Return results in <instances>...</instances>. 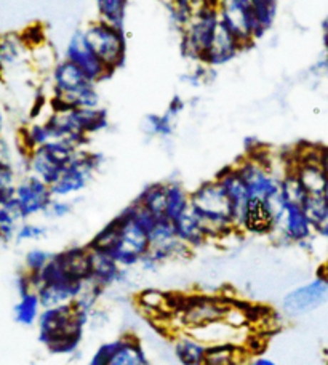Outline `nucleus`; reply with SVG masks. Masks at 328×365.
<instances>
[{
	"mask_svg": "<svg viewBox=\"0 0 328 365\" xmlns=\"http://www.w3.org/2000/svg\"><path fill=\"white\" fill-rule=\"evenodd\" d=\"M162 2H163V4H165V5H167V4H170V2H173V0H162Z\"/></svg>",
	"mask_w": 328,
	"mask_h": 365,
	"instance_id": "3c124183",
	"label": "nucleus"
},
{
	"mask_svg": "<svg viewBox=\"0 0 328 365\" xmlns=\"http://www.w3.org/2000/svg\"><path fill=\"white\" fill-rule=\"evenodd\" d=\"M114 348H116V340L103 343L101 346L95 351V354L91 356L88 365H108L109 356L114 351Z\"/></svg>",
	"mask_w": 328,
	"mask_h": 365,
	"instance_id": "a19ab883",
	"label": "nucleus"
},
{
	"mask_svg": "<svg viewBox=\"0 0 328 365\" xmlns=\"http://www.w3.org/2000/svg\"><path fill=\"white\" fill-rule=\"evenodd\" d=\"M229 304L231 299L225 297L193 293V295H185L180 309L170 317L180 324V331H191L222 321Z\"/></svg>",
	"mask_w": 328,
	"mask_h": 365,
	"instance_id": "39448f33",
	"label": "nucleus"
},
{
	"mask_svg": "<svg viewBox=\"0 0 328 365\" xmlns=\"http://www.w3.org/2000/svg\"><path fill=\"white\" fill-rule=\"evenodd\" d=\"M248 365H277L272 359H269L266 356H253Z\"/></svg>",
	"mask_w": 328,
	"mask_h": 365,
	"instance_id": "c03bdc74",
	"label": "nucleus"
},
{
	"mask_svg": "<svg viewBox=\"0 0 328 365\" xmlns=\"http://www.w3.org/2000/svg\"><path fill=\"white\" fill-rule=\"evenodd\" d=\"M253 354L245 344L239 343H218L207 348L205 361L202 365H248Z\"/></svg>",
	"mask_w": 328,
	"mask_h": 365,
	"instance_id": "412c9836",
	"label": "nucleus"
},
{
	"mask_svg": "<svg viewBox=\"0 0 328 365\" xmlns=\"http://www.w3.org/2000/svg\"><path fill=\"white\" fill-rule=\"evenodd\" d=\"M51 200H53V194L50 191V186L39 178L32 177V175L16 185L15 202L23 220L45 213Z\"/></svg>",
	"mask_w": 328,
	"mask_h": 365,
	"instance_id": "dca6fc26",
	"label": "nucleus"
},
{
	"mask_svg": "<svg viewBox=\"0 0 328 365\" xmlns=\"http://www.w3.org/2000/svg\"><path fill=\"white\" fill-rule=\"evenodd\" d=\"M138 204H141L157 218H165L167 208V185L165 182H154L146 186L136 197Z\"/></svg>",
	"mask_w": 328,
	"mask_h": 365,
	"instance_id": "c85d7f7f",
	"label": "nucleus"
},
{
	"mask_svg": "<svg viewBox=\"0 0 328 365\" xmlns=\"http://www.w3.org/2000/svg\"><path fill=\"white\" fill-rule=\"evenodd\" d=\"M90 325V316L74 309L72 304L42 309L37 321L39 340L53 354H74Z\"/></svg>",
	"mask_w": 328,
	"mask_h": 365,
	"instance_id": "f257e3e1",
	"label": "nucleus"
},
{
	"mask_svg": "<svg viewBox=\"0 0 328 365\" xmlns=\"http://www.w3.org/2000/svg\"><path fill=\"white\" fill-rule=\"evenodd\" d=\"M328 302V277L320 272L316 279L294 287L282 298L280 311L285 317L297 319L316 311Z\"/></svg>",
	"mask_w": 328,
	"mask_h": 365,
	"instance_id": "ddd939ff",
	"label": "nucleus"
},
{
	"mask_svg": "<svg viewBox=\"0 0 328 365\" xmlns=\"http://www.w3.org/2000/svg\"><path fill=\"white\" fill-rule=\"evenodd\" d=\"M47 236V227L36 223H21L18 227V242H29V240H41Z\"/></svg>",
	"mask_w": 328,
	"mask_h": 365,
	"instance_id": "58836bf2",
	"label": "nucleus"
},
{
	"mask_svg": "<svg viewBox=\"0 0 328 365\" xmlns=\"http://www.w3.org/2000/svg\"><path fill=\"white\" fill-rule=\"evenodd\" d=\"M16 185V175L11 164H0V205L13 200Z\"/></svg>",
	"mask_w": 328,
	"mask_h": 365,
	"instance_id": "72a5a7b5",
	"label": "nucleus"
},
{
	"mask_svg": "<svg viewBox=\"0 0 328 365\" xmlns=\"http://www.w3.org/2000/svg\"><path fill=\"white\" fill-rule=\"evenodd\" d=\"M215 178L221 182V186L225 187V191L227 194L229 204H231V215H232V223L235 227V232L244 234L248 205H250V200H252L244 180H242L235 165H229L226 168H222Z\"/></svg>",
	"mask_w": 328,
	"mask_h": 365,
	"instance_id": "4468645a",
	"label": "nucleus"
},
{
	"mask_svg": "<svg viewBox=\"0 0 328 365\" xmlns=\"http://www.w3.org/2000/svg\"><path fill=\"white\" fill-rule=\"evenodd\" d=\"M207 348L205 343L189 331H180L173 338V354L180 365H202Z\"/></svg>",
	"mask_w": 328,
	"mask_h": 365,
	"instance_id": "5701e85b",
	"label": "nucleus"
},
{
	"mask_svg": "<svg viewBox=\"0 0 328 365\" xmlns=\"http://www.w3.org/2000/svg\"><path fill=\"white\" fill-rule=\"evenodd\" d=\"M314 236H316V230H314L312 221L307 218L303 207L285 205L274 217V230L269 237L280 247H303Z\"/></svg>",
	"mask_w": 328,
	"mask_h": 365,
	"instance_id": "9b49d317",
	"label": "nucleus"
},
{
	"mask_svg": "<svg viewBox=\"0 0 328 365\" xmlns=\"http://www.w3.org/2000/svg\"><path fill=\"white\" fill-rule=\"evenodd\" d=\"M55 257V253L47 252L43 249H32L24 257V264H26V272L29 274H39L43 271L45 266H47L51 258Z\"/></svg>",
	"mask_w": 328,
	"mask_h": 365,
	"instance_id": "e433bc0d",
	"label": "nucleus"
},
{
	"mask_svg": "<svg viewBox=\"0 0 328 365\" xmlns=\"http://www.w3.org/2000/svg\"><path fill=\"white\" fill-rule=\"evenodd\" d=\"M28 53H31V48L23 41L21 34L0 36V74L18 68L24 63Z\"/></svg>",
	"mask_w": 328,
	"mask_h": 365,
	"instance_id": "b1692460",
	"label": "nucleus"
},
{
	"mask_svg": "<svg viewBox=\"0 0 328 365\" xmlns=\"http://www.w3.org/2000/svg\"><path fill=\"white\" fill-rule=\"evenodd\" d=\"M90 258H91V272H90L88 280H91V282L96 284L98 287H101L103 290L111 289V287L114 285L125 284L128 280L130 269L121 268L116 259L111 257L108 252L90 249Z\"/></svg>",
	"mask_w": 328,
	"mask_h": 365,
	"instance_id": "f3484780",
	"label": "nucleus"
},
{
	"mask_svg": "<svg viewBox=\"0 0 328 365\" xmlns=\"http://www.w3.org/2000/svg\"><path fill=\"white\" fill-rule=\"evenodd\" d=\"M2 128H4V114H2V109H0V133H2Z\"/></svg>",
	"mask_w": 328,
	"mask_h": 365,
	"instance_id": "de8ad7c7",
	"label": "nucleus"
},
{
	"mask_svg": "<svg viewBox=\"0 0 328 365\" xmlns=\"http://www.w3.org/2000/svg\"><path fill=\"white\" fill-rule=\"evenodd\" d=\"M98 19L114 28L125 29L128 0H95Z\"/></svg>",
	"mask_w": 328,
	"mask_h": 365,
	"instance_id": "cd10ccee",
	"label": "nucleus"
},
{
	"mask_svg": "<svg viewBox=\"0 0 328 365\" xmlns=\"http://www.w3.org/2000/svg\"><path fill=\"white\" fill-rule=\"evenodd\" d=\"M324 76H327V79H328V56H325V71H324Z\"/></svg>",
	"mask_w": 328,
	"mask_h": 365,
	"instance_id": "09e8293b",
	"label": "nucleus"
},
{
	"mask_svg": "<svg viewBox=\"0 0 328 365\" xmlns=\"http://www.w3.org/2000/svg\"><path fill=\"white\" fill-rule=\"evenodd\" d=\"M143 130L155 138H170L175 132V119L170 114H149L143 122Z\"/></svg>",
	"mask_w": 328,
	"mask_h": 365,
	"instance_id": "473e14b6",
	"label": "nucleus"
},
{
	"mask_svg": "<svg viewBox=\"0 0 328 365\" xmlns=\"http://www.w3.org/2000/svg\"><path fill=\"white\" fill-rule=\"evenodd\" d=\"M31 58H32V61L36 63V66L39 69H41V71H50V73H51V71H53L55 64L60 61L55 56L51 47H48L47 42L42 43V45H39V47H36V48H32L31 50Z\"/></svg>",
	"mask_w": 328,
	"mask_h": 365,
	"instance_id": "4c0bfd02",
	"label": "nucleus"
},
{
	"mask_svg": "<svg viewBox=\"0 0 328 365\" xmlns=\"http://www.w3.org/2000/svg\"><path fill=\"white\" fill-rule=\"evenodd\" d=\"M51 110L101 108V98L96 83L78 69L74 63L60 60L50 73Z\"/></svg>",
	"mask_w": 328,
	"mask_h": 365,
	"instance_id": "f03ea898",
	"label": "nucleus"
},
{
	"mask_svg": "<svg viewBox=\"0 0 328 365\" xmlns=\"http://www.w3.org/2000/svg\"><path fill=\"white\" fill-rule=\"evenodd\" d=\"M303 210L306 212L307 218L312 221V225L316 226L328 212V200L324 194H307L303 202Z\"/></svg>",
	"mask_w": 328,
	"mask_h": 365,
	"instance_id": "c9c22d12",
	"label": "nucleus"
},
{
	"mask_svg": "<svg viewBox=\"0 0 328 365\" xmlns=\"http://www.w3.org/2000/svg\"><path fill=\"white\" fill-rule=\"evenodd\" d=\"M183 109H185V101H183V98L181 96H175L173 100L170 101L165 113L172 115L173 119H175V117H178L183 113Z\"/></svg>",
	"mask_w": 328,
	"mask_h": 365,
	"instance_id": "79ce46f5",
	"label": "nucleus"
},
{
	"mask_svg": "<svg viewBox=\"0 0 328 365\" xmlns=\"http://www.w3.org/2000/svg\"><path fill=\"white\" fill-rule=\"evenodd\" d=\"M320 162H322V167L325 168V172L328 175V146L322 148V158H320Z\"/></svg>",
	"mask_w": 328,
	"mask_h": 365,
	"instance_id": "49530a36",
	"label": "nucleus"
},
{
	"mask_svg": "<svg viewBox=\"0 0 328 365\" xmlns=\"http://www.w3.org/2000/svg\"><path fill=\"white\" fill-rule=\"evenodd\" d=\"M322 37H324L325 53L328 56V15L324 18V21H322Z\"/></svg>",
	"mask_w": 328,
	"mask_h": 365,
	"instance_id": "a18cd8bd",
	"label": "nucleus"
},
{
	"mask_svg": "<svg viewBox=\"0 0 328 365\" xmlns=\"http://www.w3.org/2000/svg\"><path fill=\"white\" fill-rule=\"evenodd\" d=\"M242 50H244V45H242L226 28L220 26V29L215 34L213 42L207 50L205 58H203L202 63L212 69L225 66L226 63L232 61Z\"/></svg>",
	"mask_w": 328,
	"mask_h": 365,
	"instance_id": "a211bd4d",
	"label": "nucleus"
},
{
	"mask_svg": "<svg viewBox=\"0 0 328 365\" xmlns=\"http://www.w3.org/2000/svg\"><path fill=\"white\" fill-rule=\"evenodd\" d=\"M85 31L87 41L91 45L98 58L113 76L117 69L123 66L127 58V37L123 29L114 28L106 23L96 21L90 23Z\"/></svg>",
	"mask_w": 328,
	"mask_h": 365,
	"instance_id": "6e6552de",
	"label": "nucleus"
},
{
	"mask_svg": "<svg viewBox=\"0 0 328 365\" xmlns=\"http://www.w3.org/2000/svg\"><path fill=\"white\" fill-rule=\"evenodd\" d=\"M167 9L170 24H172L180 34L188 28V24L191 23V19L194 18L197 11L193 0H173V2L167 4Z\"/></svg>",
	"mask_w": 328,
	"mask_h": 365,
	"instance_id": "2f4dec72",
	"label": "nucleus"
},
{
	"mask_svg": "<svg viewBox=\"0 0 328 365\" xmlns=\"http://www.w3.org/2000/svg\"><path fill=\"white\" fill-rule=\"evenodd\" d=\"M191 207L205 227L208 240H222L237 234L227 194L216 178L202 182L191 191Z\"/></svg>",
	"mask_w": 328,
	"mask_h": 365,
	"instance_id": "7ed1b4c3",
	"label": "nucleus"
},
{
	"mask_svg": "<svg viewBox=\"0 0 328 365\" xmlns=\"http://www.w3.org/2000/svg\"><path fill=\"white\" fill-rule=\"evenodd\" d=\"M101 162L103 158L100 154L81 149L76 158L69 162V165L64 168L61 177L50 186L53 197L66 199L83 191L98 172V168L101 167Z\"/></svg>",
	"mask_w": 328,
	"mask_h": 365,
	"instance_id": "9d476101",
	"label": "nucleus"
},
{
	"mask_svg": "<svg viewBox=\"0 0 328 365\" xmlns=\"http://www.w3.org/2000/svg\"><path fill=\"white\" fill-rule=\"evenodd\" d=\"M71 212H72V204L69 200L53 197V200L50 202V205L43 215L48 218L60 220V218L68 217V215H71Z\"/></svg>",
	"mask_w": 328,
	"mask_h": 365,
	"instance_id": "ea45409f",
	"label": "nucleus"
},
{
	"mask_svg": "<svg viewBox=\"0 0 328 365\" xmlns=\"http://www.w3.org/2000/svg\"><path fill=\"white\" fill-rule=\"evenodd\" d=\"M78 151L81 149L68 141H50L48 145L37 148L28 154V170L32 177L51 186L61 177L63 170Z\"/></svg>",
	"mask_w": 328,
	"mask_h": 365,
	"instance_id": "0eeeda50",
	"label": "nucleus"
},
{
	"mask_svg": "<svg viewBox=\"0 0 328 365\" xmlns=\"http://www.w3.org/2000/svg\"><path fill=\"white\" fill-rule=\"evenodd\" d=\"M167 185V208L165 218L178 220L183 213L191 208V192L180 181H165Z\"/></svg>",
	"mask_w": 328,
	"mask_h": 365,
	"instance_id": "bb28decb",
	"label": "nucleus"
},
{
	"mask_svg": "<svg viewBox=\"0 0 328 365\" xmlns=\"http://www.w3.org/2000/svg\"><path fill=\"white\" fill-rule=\"evenodd\" d=\"M220 26L218 0H210L195 11L191 23L180 34L183 56L194 63H202Z\"/></svg>",
	"mask_w": 328,
	"mask_h": 365,
	"instance_id": "20e7f679",
	"label": "nucleus"
},
{
	"mask_svg": "<svg viewBox=\"0 0 328 365\" xmlns=\"http://www.w3.org/2000/svg\"><path fill=\"white\" fill-rule=\"evenodd\" d=\"M220 23L226 28L244 48L265 36L261 31L252 0H218Z\"/></svg>",
	"mask_w": 328,
	"mask_h": 365,
	"instance_id": "1a4fd4ad",
	"label": "nucleus"
},
{
	"mask_svg": "<svg viewBox=\"0 0 328 365\" xmlns=\"http://www.w3.org/2000/svg\"><path fill=\"white\" fill-rule=\"evenodd\" d=\"M114 220L119 227V236H117V242L111 249L109 255L116 259L121 268L131 269L135 266H140L143 257L150 249L149 232L127 210L117 215Z\"/></svg>",
	"mask_w": 328,
	"mask_h": 365,
	"instance_id": "423d86ee",
	"label": "nucleus"
},
{
	"mask_svg": "<svg viewBox=\"0 0 328 365\" xmlns=\"http://www.w3.org/2000/svg\"><path fill=\"white\" fill-rule=\"evenodd\" d=\"M87 282V280H85ZM85 282L78 280H69V282H58V284H45L37 290V295L41 298L42 308H58V306L72 304L74 299L81 295Z\"/></svg>",
	"mask_w": 328,
	"mask_h": 365,
	"instance_id": "6ab92c4d",
	"label": "nucleus"
},
{
	"mask_svg": "<svg viewBox=\"0 0 328 365\" xmlns=\"http://www.w3.org/2000/svg\"><path fill=\"white\" fill-rule=\"evenodd\" d=\"M42 303L37 292H29L19 297V302L15 306V321L24 327L34 325L42 312Z\"/></svg>",
	"mask_w": 328,
	"mask_h": 365,
	"instance_id": "c756f323",
	"label": "nucleus"
},
{
	"mask_svg": "<svg viewBox=\"0 0 328 365\" xmlns=\"http://www.w3.org/2000/svg\"><path fill=\"white\" fill-rule=\"evenodd\" d=\"M234 165L245 182L250 199L267 202L277 197L280 192L282 175L269 167L266 162L252 158V155H245Z\"/></svg>",
	"mask_w": 328,
	"mask_h": 365,
	"instance_id": "f8f14e48",
	"label": "nucleus"
},
{
	"mask_svg": "<svg viewBox=\"0 0 328 365\" xmlns=\"http://www.w3.org/2000/svg\"><path fill=\"white\" fill-rule=\"evenodd\" d=\"M64 60L74 63L95 83L101 82L103 79L111 76L106 66L98 58L93 48H91V45L87 41V36H85V31H76L71 36L69 42L64 48Z\"/></svg>",
	"mask_w": 328,
	"mask_h": 365,
	"instance_id": "2eb2a0df",
	"label": "nucleus"
},
{
	"mask_svg": "<svg viewBox=\"0 0 328 365\" xmlns=\"http://www.w3.org/2000/svg\"><path fill=\"white\" fill-rule=\"evenodd\" d=\"M324 195H325V199L328 200V182H327V187H325V192H324Z\"/></svg>",
	"mask_w": 328,
	"mask_h": 365,
	"instance_id": "8fccbe9b",
	"label": "nucleus"
},
{
	"mask_svg": "<svg viewBox=\"0 0 328 365\" xmlns=\"http://www.w3.org/2000/svg\"><path fill=\"white\" fill-rule=\"evenodd\" d=\"M176 237V231H175V225L172 220L168 218H159L157 221L154 230L149 232V242L150 247H157V245H163L175 240Z\"/></svg>",
	"mask_w": 328,
	"mask_h": 365,
	"instance_id": "f704fd0d",
	"label": "nucleus"
},
{
	"mask_svg": "<svg viewBox=\"0 0 328 365\" xmlns=\"http://www.w3.org/2000/svg\"><path fill=\"white\" fill-rule=\"evenodd\" d=\"M136 304L148 316H154L157 319H165L172 316L170 293L162 292L159 289H143L138 292Z\"/></svg>",
	"mask_w": 328,
	"mask_h": 365,
	"instance_id": "a878e982",
	"label": "nucleus"
},
{
	"mask_svg": "<svg viewBox=\"0 0 328 365\" xmlns=\"http://www.w3.org/2000/svg\"><path fill=\"white\" fill-rule=\"evenodd\" d=\"M314 230H316V236L319 239H322L328 245V212L325 213V217L320 220L316 226H314Z\"/></svg>",
	"mask_w": 328,
	"mask_h": 365,
	"instance_id": "37998d69",
	"label": "nucleus"
},
{
	"mask_svg": "<svg viewBox=\"0 0 328 365\" xmlns=\"http://www.w3.org/2000/svg\"><path fill=\"white\" fill-rule=\"evenodd\" d=\"M61 263L71 279L85 282L90 279L91 258L88 247H72L64 252H60Z\"/></svg>",
	"mask_w": 328,
	"mask_h": 365,
	"instance_id": "393cba45",
	"label": "nucleus"
},
{
	"mask_svg": "<svg viewBox=\"0 0 328 365\" xmlns=\"http://www.w3.org/2000/svg\"><path fill=\"white\" fill-rule=\"evenodd\" d=\"M108 365H150L146 349L135 335L116 338V348L109 356Z\"/></svg>",
	"mask_w": 328,
	"mask_h": 365,
	"instance_id": "aec40b11",
	"label": "nucleus"
},
{
	"mask_svg": "<svg viewBox=\"0 0 328 365\" xmlns=\"http://www.w3.org/2000/svg\"><path fill=\"white\" fill-rule=\"evenodd\" d=\"M280 197L285 202V205H301L307 197L306 189L301 185L299 178L297 177L292 168L287 170L280 178Z\"/></svg>",
	"mask_w": 328,
	"mask_h": 365,
	"instance_id": "7c9ffc66",
	"label": "nucleus"
},
{
	"mask_svg": "<svg viewBox=\"0 0 328 365\" xmlns=\"http://www.w3.org/2000/svg\"><path fill=\"white\" fill-rule=\"evenodd\" d=\"M176 236L185 242L189 249L197 250L200 247L210 242L205 232V227H203L200 218L197 217V213L193 210V207L189 208L186 213H183L178 220L173 221Z\"/></svg>",
	"mask_w": 328,
	"mask_h": 365,
	"instance_id": "4be33fe9",
	"label": "nucleus"
}]
</instances>
